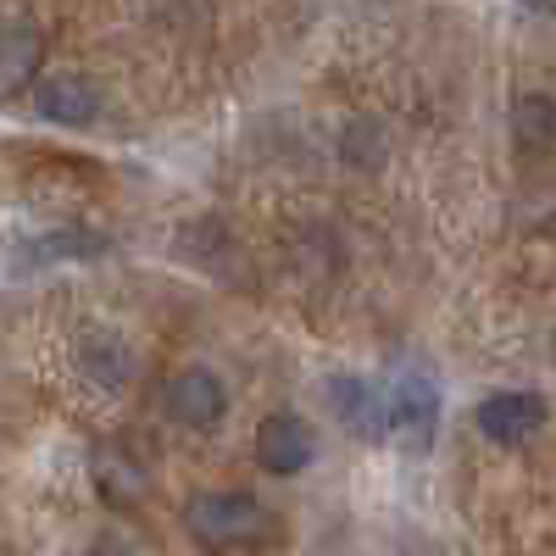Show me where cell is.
Here are the masks:
<instances>
[{"mask_svg": "<svg viewBox=\"0 0 556 556\" xmlns=\"http://www.w3.org/2000/svg\"><path fill=\"white\" fill-rule=\"evenodd\" d=\"M184 534L206 551H245L273 534V513L251 490H195L184 501Z\"/></svg>", "mask_w": 556, "mask_h": 556, "instance_id": "1", "label": "cell"}, {"mask_svg": "<svg viewBox=\"0 0 556 556\" xmlns=\"http://www.w3.org/2000/svg\"><path fill=\"white\" fill-rule=\"evenodd\" d=\"M384 429L406 451H429L440 434V390L429 374H401L384 384Z\"/></svg>", "mask_w": 556, "mask_h": 556, "instance_id": "2", "label": "cell"}, {"mask_svg": "<svg viewBox=\"0 0 556 556\" xmlns=\"http://www.w3.org/2000/svg\"><path fill=\"white\" fill-rule=\"evenodd\" d=\"M162 401H167L173 424L178 429H195V434L217 429L223 417H228V384H223L217 367H206V362L178 367V374L167 379V390H162Z\"/></svg>", "mask_w": 556, "mask_h": 556, "instance_id": "3", "label": "cell"}, {"mask_svg": "<svg viewBox=\"0 0 556 556\" xmlns=\"http://www.w3.org/2000/svg\"><path fill=\"white\" fill-rule=\"evenodd\" d=\"M256 468L273 473V479H295L312 468V456H317V434L306 417L295 412H267L262 424H256Z\"/></svg>", "mask_w": 556, "mask_h": 556, "instance_id": "4", "label": "cell"}, {"mask_svg": "<svg viewBox=\"0 0 556 556\" xmlns=\"http://www.w3.org/2000/svg\"><path fill=\"white\" fill-rule=\"evenodd\" d=\"M473 424L490 445H523L545 429V401L534 390H490L473 412Z\"/></svg>", "mask_w": 556, "mask_h": 556, "instance_id": "5", "label": "cell"}, {"mask_svg": "<svg viewBox=\"0 0 556 556\" xmlns=\"http://www.w3.org/2000/svg\"><path fill=\"white\" fill-rule=\"evenodd\" d=\"M34 112L56 128H89L101 117V84L84 73H51L34 84Z\"/></svg>", "mask_w": 556, "mask_h": 556, "instance_id": "6", "label": "cell"}, {"mask_svg": "<svg viewBox=\"0 0 556 556\" xmlns=\"http://www.w3.org/2000/svg\"><path fill=\"white\" fill-rule=\"evenodd\" d=\"M329 406H334V417L356 434V440H390V429H384V390L374 384V379H362V374H340L334 384H329Z\"/></svg>", "mask_w": 556, "mask_h": 556, "instance_id": "7", "label": "cell"}, {"mask_svg": "<svg viewBox=\"0 0 556 556\" xmlns=\"http://www.w3.org/2000/svg\"><path fill=\"white\" fill-rule=\"evenodd\" d=\"M78 367H84V374L96 379L101 390H123V384L134 379V351H128V340L112 334V329H89L84 345H78Z\"/></svg>", "mask_w": 556, "mask_h": 556, "instance_id": "8", "label": "cell"}, {"mask_svg": "<svg viewBox=\"0 0 556 556\" xmlns=\"http://www.w3.org/2000/svg\"><path fill=\"white\" fill-rule=\"evenodd\" d=\"M39 34L34 23H0V101H12L17 89H28V78L39 73Z\"/></svg>", "mask_w": 556, "mask_h": 556, "instance_id": "9", "label": "cell"}, {"mask_svg": "<svg viewBox=\"0 0 556 556\" xmlns=\"http://www.w3.org/2000/svg\"><path fill=\"white\" fill-rule=\"evenodd\" d=\"M96 490L112 506H134L139 495H146V468H139L123 445H101L96 451Z\"/></svg>", "mask_w": 556, "mask_h": 556, "instance_id": "10", "label": "cell"}, {"mask_svg": "<svg viewBox=\"0 0 556 556\" xmlns=\"http://www.w3.org/2000/svg\"><path fill=\"white\" fill-rule=\"evenodd\" d=\"M340 156H345L351 167H362V173H374V167H384V156H390V139H384V128H379L374 117H356V123H345V134H340Z\"/></svg>", "mask_w": 556, "mask_h": 556, "instance_id": "11", "label": "cell"}, {"mask_svg": "<svg viewBox=\"0 0 556 556\" xmlns=\"http://www.w3.org/2000/svg\"><path fill=\"white\" fill-rule=\"evenodd\" d=\"M513 134H518V146H529V151H545L551 146V134H556V106H551V96H518V106H513Z\"/></svg>", "mask_w": 556, "mask_h": 556, "instance_id": "12", "label": "cell"}, {"mask_svg": "<svg viewBox=\"0 0 556 556\" xmlns=\"http://www.w3.org/2000/svg\"><path fill=\"white\" fill-rule=\"evenodd\" d=\"M89 556H139V551H134L128 540H101V545L89 551Z\"/></svg>", "mask_w": 556, "mask_h": 556, "instance_id": "13", "label": "cell"}, {"mask_svg": "<svg viewBox=\"0 0 556 556\" xmlns=\"http://www.w3.org/2000/svg\"><path fill=\"white\" fill-rule=\"evenodd\" d=\"M518 12H529V17H545V12H551V0H518Z\"/></svg>", "mask_w": 556, "mask_h": 556, "instance_id": "14", "label": "cell"}]
</instances>
